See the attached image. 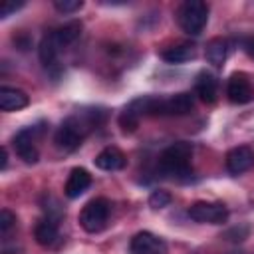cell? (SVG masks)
<instances>
[{
    "instance_id": "1",
    "label": "cell",
    "mask_w": 254,
    "mask_h": 254,
    "mask_svg": "<svg viewBox=\"0 0 254 254\" xmlns=\"http://www.w3.org/2000/svg\"><path fill=\"white\" fill-rule=\"evenodd\" d=\"M105 119V113L101 109H91V111H83L81 115H71L67 117L60 129L56 131V145L58 149H64V151H73L81 145L83 137L89 133V129L97 127L101 121Z\"/></svg>"
},
{
    "instance_id": "2",
    "label": "cell",
    "mask_w": 254,
    "mask_h": 254,
    "mask_svg": "<svg viewBox=\"0 0 254 254\" xmlns=\"http://www.w3.org/2000/svg\"><path fill=\"white\" fill-rule=\"evenodd\" d=\"M190 157H192V147L187 141H177L173 145H169L161 157H159V171L165 177H173V179H183L187 177L192 169H190Z\"/></svg>"
},
{
    "instance_id": "3",
    "label": "cell",
    "mask_w": 254,
    "mask_h": 254,
    "mask_svg": "<svg viewBox=\"0 0 254 254\" xmlns=\"http://www.w3.org/2000/svg\"><path fill=\"white\" fill-rule=\"evenodd\" d=\"M179 26L189 36H198L208 22V6L202 0H187L177 12Z\"/></svg>"
},
{
    "instance_id": "4",
    "label": "cell",
    "mask_w": 254,
    "mask_h": 254,
    "mask_svg": "<svg viewBox=\"0 0 254 254\" xmlns=\"http://www.w3.org/2000/svg\"><path fill=\"white\" fill-rule=\"evenodd\" d=\"M109 210H111V204L107 198L89 200L79 212V226L89 234L103 230L107 224V218H109Z\"/></svg>"
},
{
    "instance_id": "5",
    "label": "cell",
    "mask_w": 254,
    "mask_h": 254,
    "mask_svg": "<svg viewBox=\"0 0 254 254\" xmlns=\"http://www.w3.org/2000/svg\"><path fill=\"white\" fill-rule=\"evenodd\" d=\"M189 216L194 222H208V224H222L228 218V208L222 202H206L198 200L189 206Z\"/></svg>"
},
{
    "instance_id": "6",
    "label": "cell",
    "mask_w": 254,
    "mask_h": 254,
    "mask_svg": "<svg viewBox=\"0 0 254 254\" xmlns=\"http://www.w3.org/2000/svg\"><path fill=\"white\" fill-rule=\"evenodd\" d=\"M36 137H38V129L36 127H28V129H22L14 135V149L18 153V157L28 163V165H34L38 163L40 159V151H38V145H36Z\"/></svg>"
},
{
    "instance_id": "7",
    "label": "cell",
    "mask_w": 254,
    "mask_h": 254,
    "mask_svg": "<svg viewBox=\"0 0 254 254\" xmlns=\"http://www.w3.org/2000/svg\"><path fill=\"white\" fill-rule=\"evenodd\" d=\"M226 95L232 103H238V105L252 101L254 89H252V83H250L248 75L242 73V71L232 73L230 79H228V85H226Z\"/></svg>"
},
{
    "instance_id": "8",
    "label": "cell",
    "mask_w": 254,
    "mask_h": 254,
    "mask_svg": "<svg viewBox=\"0 0 254 254\" xmlns=\"http://www.w3.org/2000/svg\"><path fill=\"white\" fill-rule=\"evenodd\" d=\"M254 167V149L248 145H240L234 147L226 153V169L232 175H240L246 173L248 169Z\"/></svg>"
},
{
    "instance_id": "9",
    "label": "cell",
    "mask_w": 254,
    "mask_h": 254,
    "mask_svg": "<svg viewBox=\"0 0 254 254\" xmlns=\"http://www.w3.org/2000/svg\"><path fill=\"white\" fill-rule=\"evenodd\" d=\"M131 254H167V244L163 238L151 232H139L131 238Z\"/></svg>"
},
{
    "instance_id": "10",
    "label": "cell",
    "mask_w": 254,
    "mask_h": 254,
    "mask_svg": "<svg viewBox=\"0 0 254 254\" xmlns=\"http://www.w3.org/2000/svg\"><path fill=\"white\" fill-rule=\"evenodd\" d=\"M89 185H91V175L85 169L75 167V169H71V173H69V177L65 181L64 192H65L67 198H77L89 189Z\"/></svg>"
},
{
    "instance_id": "11",
    "label": "cell",
    "mask_w": 254,
    "mask_h": 254,
    "mask_svg": "<svg viewBox=\"0 0 254 254\" xmlns=\"http://www.w3.org/2000/svg\"><path fill=\"white\" fill-rule=\"evenodd\" d=\"M95 167L101 171H121L127 165V157L123 155L121 149L117 147H105L95 159H93Z\"/></svg>"
},
{
    "instance_id": "12",
    "label": "cell",
    "mask_w": 254,
    "mask_h": 254,
    "mask_svg": "<svg viewBox=\"0 0 254 254\" xmlns=\"http://www.w3.org/2000/svg\"><path fill=\"white\" fill-rule=\"evenodd\" d=\"M58 236H60L58 220L48 218V216L42 218V220H38V224H36V228H34V238H36V242H38L40 246H44V248L54 246L56 240H58Z\"/></svg>"
},
{
    "instance_id": "13",
    "label": "cell",
    "mask_w": 254,
    "mask_h": 254,
    "mask_svg": "<svg viewBox=\"0 0 254 254\" xmlns=\"http://www.w3.org/2000/svg\"><path fill=\"white\" fill-rule=\"evenodd\" d=\"M194 91L196 95L204 101V103H214L216 95H218V81L212 73L208 71H200L196 81H194Z\"/></svg>"
},
{
    "instance_id": "14",
    "label": "cell",
    "mask_w": 254,
    "mask_h": 254,
    "mask_svg": "<svg viewBox=\"0 0 254 254\" xmlns=\"http://www.w3.org/2000/svg\"><path fill=\"white\" fill-rule=\"evenodd\" d=\"M30 103L28 95L22 91V89H16V87H0V109L2 111H18L22 107H26Z\"/></svg>"
},
{
    "instance_id": "15",
    "label": "cell",
    "mask_w": 254,
    "mask_h": 254,
    "mask_svg": "<svg viewBox=\"0 0 254 254\" xmlns=\"http://www.w3.org/2000/svg\"><path fill=\"white\" fill-rule=\"evenodd\" d=\"M194 107V99L190 93H177L171 97H165L163 105V115H187Z\"/></svg>"
},
{
    "instance_id": "16",
    "label": "cell",
    "mask_w": 254,
    "mask_h": 254,
    "mask_svg": "<svg viewBox=\"0 0 254 254\" xmlns=\"http://www.w3.org/2000/svg\"><path fill=\"white\" fill-rule=\"evenodd\" d=\"M79 34H81V22L79 20H71V22H67V24H64V26H60L52 32V36H54V40L60 48H65V46L73 44L79 38Z\"/></svg>"
},
{
    "instance_id": "17",
    "label": "cell",
    "mask_w": 254,
    "mask_h": 254,
    "mask_svg": "<svg viewBox=\"0 0 254 254\" xmlns=\"http://www.w3.org/2000/svg\"><path fill=\"white\" fill-rule=\"evenodd\" d=\"M194 56H196V50L192 44H179V46H171L165 52H161V58L167 64H183V62L192 60Z\"/></svg>"
},
{
    "instance_id": "18",
    "label": "cell",
    "mask_w": 254,
    "mask_h": 254,
    "mask_svg": "<svg viewBox=\"0 0 254 254\" xmlns=\"http://www.w3.org/2000/svg\"><path fill=\"white\" fill-rule=\"evenodd\" d=\"M226 54H228V44L222 38H212L204 48V58L214 67H222V64L226 60Z\"/></svg>"
},
{
    "instance_id": "19",
    "label": "cell",
    "mask_w": 254,
    "mask_h": 254,
    "mask_svg": "<svg viewBox=\"0 0 254 254\" xmlns=\"http://www.w3.org/2000/svg\"><path fill=\"white\" fill-rule=\"evenodd\" d=\"M58 52H60V46L56 44V40H54L52 32H50V34H46V36L42 38V42H40V48H38L40 62H42L46 67H48V65H52V64L56 62V58H58Z\"/></svg>"
},
{
    "instance_id": "20",
    "label": "cell",
    "mask_w": 254,
    "mask_h": 254,
    "mask_svg": "<svg viewBox=\"0 0 254 254\" xmlns=\"http://www.w3.org/2000/svg\"><path fill=\"white\" fill-rule=\"evenodd\" d=\"M139 121H141V115L137 113V109L129 103L123 111H121V115H119V127H121V131L123 133H133L137 127H139Z\"/></svg>"
},
{
    "instance_id": "21",
    "label": "cell",
    "mask_w": 254,
    "mask_h": 254,
    "mask_svg": "<svg viewBox=\"0 0 254 254\" xmlns=\"http://www.w3.org/2000/svg\"><path fill=\"white\" fill-rule=\"evenodd\" d=\"M171 194L167 192V190H163V189H159V190H153L151 192V196H149V206H153V208H165V206H169L171 204Z\"/></svg>"
},
{
    "instance_id": "22",
    "label": "cell",
    "mask_w": 254,
    "mask_h": 254,
    "mask_svg": "<svg viewBox=\"0 0 254 254\" xmlns=\"http://www.w3.org/2000/svg\"><path fill=\"white\" fill-rule=\"evenodd\" d=\"M14 226H16V214L8 208H2L0 210V232H2V236H6Z\"/></svg>"
},
{
    "instance_id": "23",
    "label": "cell",
    "mask_w": 254,
    "mask_h": 254,
    "mask_svg": "<svg viewBox=\"0 0 254 254\" xmlns=\"http://www.w3.org/2000/svg\"><path fill=\"white\" fill-rule=\"evenodd\" d=\"M83 6L81 0H56L54 2V8L62 14H71V12H77L79 8Z\"/></svg>"
},
{
    "instance_id": "24",
    "label": "cell",
    "mask_w": 254,
    "mask_h": 254,
    "mask_svg": "<svg viewBox=\"0 0 254 254\" xmlns=\"http://www.w3.org/2000/svg\"><path fill=\"white\" fill-rule=\"evenodd\" d=\"M248 226H234V228H230V230H226L224 232V238H228V240H232V242H242L246 236H248Z\"/></svg>"
},
{
    "instance_id": "25",
    "label": "cell",
    "mask_w": 254,
    "mask_h": 254,
    "mask_svg": "<svg viewBox=\"0 0 254 254\" xmlns=\"http://www.w3.org/2000/svg\"><path fill=\"white\" fill-rule=\"evenodd\" d=\"M24 6V2L22 0H4L2 4H0V18H8L12 12H16V10H20Z\"/></svg>"
},
{
    "instance_id": "26",
    "label": "cell",
    "mask_w": 254,
    "mask_h": 254,
    "mask_svg": "<svg viewBox=\"0 0 254 254\" xmlns=\"http://www.w3.org/2000/svg\"><path fill=\"white\" fill-rule=\"evenodd\" d=\"M244 52H246L250 58H254V36L244 42Z\"/></svg>"
},
{
    "instance_id": "27",
    "label": "cell",
    "mask_w": 254,
    "mask_h": 254,
    "mask_svg": "<svg viewBox=\"0 0 254 254\" xmlns=\"http://www.w3.org/2000/svg\"><path fill=\"white\" fill-rule=\"evenodd\" d=\"M6 165H8V151H6V147H4V149H2V165H0V169L4 171Z\"/></svg>"
}]
</instances>
